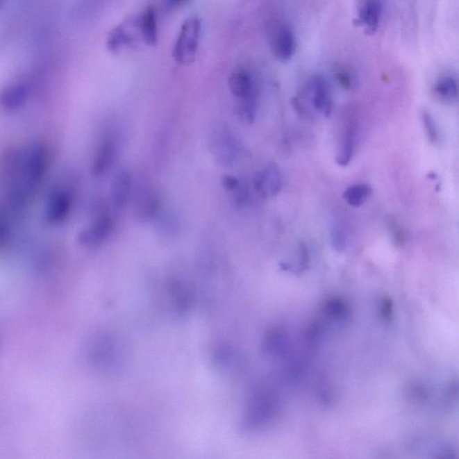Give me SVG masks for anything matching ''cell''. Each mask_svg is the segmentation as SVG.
<instances>
[{"instance_id":"31","label":"cell","mask_w":459,"mask_h":459,"mask_svg":"<svg viewBox=\"0 0 459 459\" xmlns=\"http://www.w3.org/2000/svg\"><path fill=\"white\" fill-rule=\"evenodd\" d=\"M186 1L187 0H167L168 5L172 8L178 7Z\"/></svg>"},{"instance_id":"4","label":"cell","mask_w":459,"mask_h":459,"mask_svg":"<svg viewBox=\"0 0 459 459\" xmlns=\"http://www.w3.org/2000/svg\"><path fill=\"white\" fill-rule=\"evenodd\" d=\"M201 33V21L197 17L184 22L175 42L172 57L177 63L190 65L195 60Z\"/></svg>"},{"instance_id":"16","label":"cell","mask_w":459,"mask_h":459,"mask_svg":"<svg viewBox=\"0 0 459 459\" xmlns=\"http://www.w3.org/2000/svg\"><path fill=\"white\" fill-rule=\"evenodd\" d=\"M140 32L144 42L149 45H156L157 42V23L155 9L147 8L140 18Z\"/></svg>"},{"instance_id":"28","label":"cell","mask_w":459,"mask_h":459,"mask_svg":"<svg viewBox=\"0 0 459 459\" xmlns=\"http://www.w3.org/2000/svg\"><path fill=\"white\" fill-rule=\"evenodd\" d=\"M309 263L310 256L307 246L304 242H301L298 249V271L306 270Z\"/></svg>"},{"instance_id":"24","label":"cell","mask_w":459,"mask_h":459,"mask_svg":"<svg viewBox=\"0 0 459 459\" xmlns=\"http://www.w3.org/2000/svg\"><path fill=\"white\" fill-rule=\"evenodd\" d=\"M421 118L428 140H429L433 146H439L440 141H442V137H440L438 124H437L436 120L434 119L433 114L428 112V110H424L422 112Z\"/></svg>"},{"instance_id":"17","label":"cell","mask_w":459,"mask_h":459,"mask_svg":"<svg viewBox=\"0 0 459 459\" xmlns=\"http://www.w3.org/2000/svg\"><path fill=\"white\" fill-rule=\"evenodd\" d=\"M117 351L112 340L109 337H101L94 344L92 351V358L98 365L107 366L116 359Z\"/></svg>"},{"instance_id":"19","label":"cell","mask_w":459,"mask_h":459,"mask_svg":"<svg viewBox=\"0 0 459 459\" xmlns=\"http://www.w3.org/2000/svg\"><path fill=\"white\" fill-rule=\"evenodd\" d=\"M131 178L128 172H122L114 181L112 190L113 204L117 208H124L131 192Z\"/></svg>"},{"instance_id":"2","label":"cell","mask_w":459,"mask_h":459,"mask_svg":"<svg viewBox=\"0 0 459 459\" xmlns=\"http://www.w3.org/2000/svg\"><path fill=\"white\" fill-rule=\"evenodd\" d=\"M278 409L275 394L269 390H258L249 399L243 415V425L248 430H257L269 424Z\"/></svg>"},{"instance_id":"20","label":"cell","mask_w":459,"mask_h":459,"mask_svg":"<svg viewBox=\"0 0 459 459\" xmlns=\"http://www.w3.org/2000/svg\"><path fill=\"white\" fill-rule=\"evenodd\" d=\"M15 217L0 201V251L7 249L13 239Z\"/></svg>"},{"instance_id":"23","label":"cell","mask_w":459,"mask_h":459,"mask_svg":"<svg viewBox=\"0 0 459 459\" xmlns=\"http://www.w3.org/2000/svg\"><path fill=\"white\" fill-rule=\"evenodd\" d=\"M326 313L329 318L346 322L350 316V307L343 299L333 298L326 305Z\"/></svg>"},{"instance_id":"18","label":"cell","mask_w":459,"mask_h":459,"mask_svg":"<svg viewBox=\"0 0 459 459\" xmlns=\"http://www.w3.org/2000/svg\"><path fill=\"white\" fill-rule=\"evenodd\" d=\"M434 92L440 100L449 103H454L458 97L457 79L451 75L442 76L437 80L434 85Z\"/></svg>"},{"instance_id":"12","label":"cell","mask_w":459,"mask_h":459,"mask_svg":"<svg viewBox=\"0 0 459 459\" xmlns=\"http://www.w3.org/2000/svg\"><path fill=\"white\" fill-rule=\"evenodd\" d=\"M229 87L234 97L243 99L249 95L258 94L253 76L248 71H234L229 78Z\"/></svg>"},{"instance_id":"13","label":"cell","mask_w":459,"mask_h":459,"mask_svg":"<svg viewBox=\"0 0 459 459\" xmlns=\"http://www.w3.org/2000/svg\"><path fill=\"white\" fill-rule=\"evenodd\" d=\"M132 21L120 24L110 33L107 40V47L110 51L117 52L123 48L131 47L135 44L137 37L131 33Z\"/></svg>"},{"instance_id":"30","label":"cell","mask_w":459,"mask_h":459,"mask_svg":"<svg viewBox=\"0 0 459 459\" xmlns=\"http://www.w3.org/2000/svg\"><path fill=\"white\" fill-rule=\"evenodd\" d=\"M222 184H223L224 190L228 191L239 190L240 187L239 181L237 180L235 177L231 176V175L224 176L223 178V181H222Z\"/></svg>"},{"instance_id":"10","label":"cell","mask_w":459,"mask_h":459,"mask_svg":"<svg viewBox=\"0 0 459 459\" xmlns=\"http://www.w3.org/2000/svg\"><path fill=\"white\" fill-rule=\"evenodd\" d=\"M282 187L281 172L276 165L267 166L256 178V190L264 198H274L281 191Z\"/></svg>"},{"instance_id":"6","label":"cell","mask_w":459,"mask_h":459,"mask_svg":"<svg viewBox=\"0 0 459 459\" xmlns=\"http://www.w3.org/2000/svg\"><path fill=\"white\" fill-rule=\"evenodd\" d=\"M31 97L28 83H12L0 90V110L5 112H15L26 106Z\"/></svg>"},{"instance_id":"25","label":"cell","mask_w":459,"mask_h":459,"mask_svg":"<svg viewBox=\"0 0 459 459\" xmlns=\"http://www.w3.org/2000/svg\"><path fill=\"white\" fill-rule=\"evenodd\" d=\"M331 240L333 249L335 251L342 252L347 247V233L343 224L340 220L335 219L331 227Z\"/></svg>"},{"instance_id":"8","label":"cell","mask_w":459,"mask_h":459,"mask_svg":"<svg viewBox=\"0 0 459 459\" xmlns=\"http://www.w3.org/2000/svg\"><path fill=\"white\" fill-rule=\"evenodd\" d=\"M112 231V218L108 215H101L79 233L78 242L84 247H97L109 238Z\"/></svg>"},{"instance_id":"32","label":"cell","mask_w":459,"mask_h":459,"mask_svg":"<svg viewBox=\"0 0 459 459\" xmlns=\"http://www.w3.org/2000/svg\"><path fill=\"white\" fill-rule=\"evenodd\" d=\"M6 2H7V0H0V8H1L3 6L5 5Z\"/></svg>"},{"instance_id":"15","label":"cell","mask_w":459,"mask_h":459,"mask_svg":"<svg viewBox=\"0 0 459 459\" xmlns=\"http://www.w3.org/2000/svg\"><path fill=\"white\" fill-rule=\"evenodd\" d=\"M357 137H358V131H357L356 126L350 125L344 133L340 153L335 160L337 165L342 167H346L352 161L354 153H356Z\"/></svg>"},{"instance_id":"3","label":"cell","mask_w":459,"mask_h":459,"mask_svg":"<svg viewBox=\"0 0 459 459\" xmlns=\"http://www.w3.org/2000/svg\"><path fill=\"white\" fill-rule=\"evenodd\" d=\"M309 103L314 112L324 117L331 115L333 108L331 89L322 76L315 75L308 80L301 97L294 99V109L298 112Z\"/></svg>"},{"instance_id":"11","label":"cell","mask_w":459,"mask_h":459,"mask_svg":"<svg viewBox=\"0 0 459 459\" xmlns=\"http://www.w3.org/2000/svg\"><path fill=\"white\" fill-rule=\"evenodd\" d=\"M288 349V337L285 329L273 326L266 333L262 342V351L269 357L281 356Z\"/></svg>"},{"instance_id":"14","label":"cell","mask_w":459,"mask_h":459,"mask_svg":"<svg viewBox=\"0 0 459 459\" xmlns=\"http://www.w3.org/2000/svg\"><path fill=\"white\" fill-rule=\"evenodd\" d=\"M115 144L110 140H106L101 142L97 152L95 153L94 161H92V174L100 176L106 174L115 157Z\"/></svg>"},{"instance_id":"27","label":"cell","mask_w":459,"mask_h":459,"mask_svg":"<svg viewBox=\"0 0 459 459\" xmlns=\"http://www.w3.org/2000/svg\"><path fill=\"white\" fill-rule=\"evenodd\" d=\"M380 317L383 322H390L393 318L394 304L392 300L389 297L382 298L378 310Z\"/></svg>"},{"instance_id":"9","label":"cell","mask_w":459,"mask_h":459,"mask_svg":"<svg viewBox=\"0 0 459 459\" xmlns=\"http://www.w3.org/2000/svg\"><path fill=\"white\" fill-rule=\"evenodd\" d=\"M382 13H383L382 0H365L357 15L356 24L367 35H374L380 26Z\"/></svg>"},{"instance_id":"26","label":"cell","mask_w":459,"mask_h":459,"mask_svg":"<svg viewBox=\"0 0 459 459\" xmlns=\"http://www.w3.org/2000/svg\"><path fill=\"white\" fill-rule=\"evenodd\" d=\"M335 76L342 87L347 89V90H352L354 85H356V78L347 67H337L335 71Z\"/></svg>"},{"instance_id":"5","label":"cell","mask_w":459,"mask_h":459,"mask_svg":"<svg viewBox=\"0 0 459 459\" xmlns=\"http://www.w3.org/2000/svg\"><path fill=\"white\" fill-rule=\"evenodd\" d=\"M74 204L73 190L67 185L57 183L46 199L44 217L51 226H58L69 218Z\"/></svg>"},{"instance_id":"7","label":"cell","mask_w":459,"mask_h":459,"mask_svg":"<svg viewBox=\"0 0 459 459\" xmlns=\"http://www.w3.org/2000/svg\"><path fill=\"white\" fill-rule=\"evenodd\" d=\"M297 37L291 27L281 24L274 31L271 48L276 60L281 62H287L292 60L297 51Z\"/></svg>"},{"instance_id":"21","label":"cell","mask_w":459,"mask_h":459,"mask_svg":"<svg viewBox=\"0 0 459 459\" xmlns=\"http://www.w3.org/2000/svg\"><path fill=\"white\" fill-rule=\"evenodd\" d=\"M171 287L172 301L175 310L183 313L190 310L193 301V294L189 286L184 283L175 282Z\"/></svg>"},{"instance_id":"29","label":"cell","mask_w":459,"mask_h":459,"mask_svg":"<svg viewBox=\"0 0 459 459\" xmlns=\"http://www.w3.org/2000/svg\"><path fill=\"white\" fill-rule=\"evenodd\" d=\"M391 226V235H392V240L394 244L397 247H402L403 243L406 242V233L403 232L401 227L397 226V224L392 223L390 224Z\"/></svg>"},{"instance_id":"1","label":"cell","mask_w":459,"mask_h":459,"mask_svg":"<svg viewBox=\"0 0 459 459\" xmlns=\"http://www.w3.org/2000/svg\"><path fill=\"white\" fill-rule=\"evenodd\" d=\"M20 170L22 180L31 195L35 198L37 191L47 176L51 162L50 147L43 142L31 144L26 149L20 150Z\"/></svg>"},{"instance_id":"22","label":"cell","mask_w":459,"mask_h":459,"mask_svg":"<svg viewBox=\"0 0 459 459\" xmlns=\"http://www.w3.org/2000/svg\"><path fill=\"white\" fill-rule=\"evenodd\" d=\"M372 187L368 184H354L347 187L343 194V199L353 208L362 206L372 195Z\"/></svg>"}]
</instances>
